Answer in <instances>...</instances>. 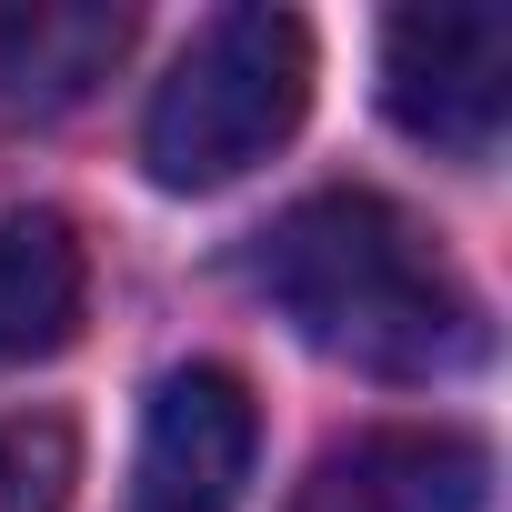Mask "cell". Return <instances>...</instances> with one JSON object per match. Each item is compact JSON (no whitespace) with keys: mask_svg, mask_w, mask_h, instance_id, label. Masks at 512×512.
<instances>
[{"mask_svg":"<svg viewBox=\"0 0 512 512\" xmlns=\"http://www.w3.org/2000/svg\"><path fill=\"white\" fill-rule=\"evenodd\" d=\"M312 111V31L302 11L241 0L191 31V51L171 61V81L141 111V161L161 191H221L251 161H272Z\"/></svg>","mask_w":512,"mask_h":512,"instance_id":"obj_2","label":"cell"},{"mask_svg":"<svg viewBox=\"0 0 512 512\" xmlns=\"http://www.w3.org/2000/svg\"><path fill=\"white\" fill-rule=\"evenodd\" d=\"M91 302V251L61 211H0V372L51 362L81 332Z\"/></svg>","mask_w":512,"mask_h":512,"instance_id":"obj_7","label":"cell"},{"mask_svg":"<svg viewBox=\"0 0 512 512\" xmlns=\"http://www.w3.org/2000/svg\"><path fill=\"white\" fill-rule=\"evenodd\" d=\"M81 432L61 412H0V512H71Z\"/></svg>","mask_w":512,"mask_h":512,"instance_id":"obj_8","label":"cell"},{"mask_svg":"<svg viewBox=\"0 0 512 512\" xmlns=\"http://www.w3.org/2000/svg\"><path fill=\"white\" fill-rule=\"evenodd\" d=\"M251 282L272 292V312L322 362H352L372 382H452V372L482 362L472 282L382 191H312V201H292L262 231V251H251Z\"/></svg>","mask_w":512,"mask_h":512,"instance_id":"obj_1","label":"cell"},{"mask_svg":"<svg viewBox=\"0 0 512 512\" xmlns=\"http://www.w3.org/2000/svg\"><path fill=\"white\" fill-rule=\"evenodd\" d=\"M262 402L231 362H181L141 412V512H241Z\"/></svg>","mask_w":512,"mask_h":512,"instance_id":"obj_4","label":"cell"},{"mask_svg":"<svg viewBox=\"0 0 512 512\" xmlns=\"http://www.w3.org/2000/svg\"><path fill=\"white\" fill-rule=\"evenodd\" d=\"M131 31L141 21L121 0H11V11H0V101L31 111V121L81 111L121 71Z\"/></svg>","mask_w":512,"mask_h":512,"instance_id":"obj_6","label":"cell"},{"mask_svg":"<svg viewBox=\"0 0 512 512\" xmlns=\"http://www.w3.org/2000/svg\"><path fill=\"white\" fill-rule=\"evenodd\" d=\"M382 101L442 161H492L512 121V21L502 11H402L382 31Z\"/></svg>","mask_w":512,"mask_h":512,"instance_id":"obj_3","label":"cell"},{"mask_svg":"<svg viewBox=\"0 0 512 512\" xmlns=\"http://www.w3.org/2000/svg\"><path fill=\"white\" fill-rule=\"evenodd\" d=\"M492 452L452 422H372L302 472L292 512H482Z\"/></svg>","mask_w":512,"mask_h":512,"instance_id":"obj_5","label":"cell"}]
</instances>
